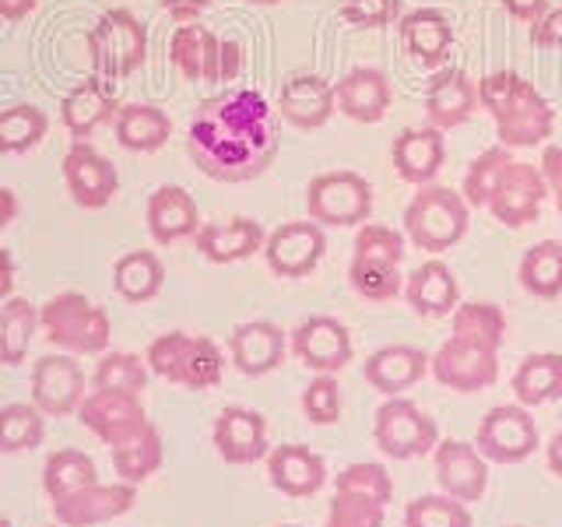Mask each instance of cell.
Masks as SVG:
<instances>
[{"mask_svg":"<svg viewBox=\"0 0 562 527\" xmlns=\"http://www.w3.org/2000/svg\"><path fill=\"white\" fill-rule=\"evenodd\" d=\"M281 148V116L257 88H225L190 116L187 155L215 183H250Z\"/></svg>","mask_w":562,"mask_h":527,"instance_id":"obj_1","label":"cell"},{"mask_svg":"<svg viewBox=\"0 0 562 527\" xmlns=\"http://www.w3.org/2000/svg\"><path fill=\"white\" fill-rule=\"evenodd\" d=\"M506 341V313L496 303H457L450 338L429 356V373L453 394H479L499 380V351Z\"/></svg>","mask_w":562,"mask_h":527,"instance_id":"obj_2","label":"cell"},{"mask_svg":"<svg viewBox=\"0 0 562 527\" xmlns=\"http://www.w3.org/2000/svg\"><path fill=\"white\" fill-rule=\"evenodd\" d=\"M479 105L496 123V137L506 148H538L555 131L552 105L517 70L485 75L479 81Z\"/></svg>","mask_w":562,"mask_h":527,"instance_id":"obj_3","label":"cell"},{"mask_svg":"<svg viewBox=\"0 0 562 527\" xmlns=\"http://www.w3.org/2000/svg\"><path fill=\"white\" fill-rule=\"evenodd\" d=\"M148 369L172 386L183 391H211L225 377V356L222 348L190 330H166L148 345Z\"/></svg>","mask_w":562,"mask_h":527,"instance_id":"obj_4","label":"cell"},{"mask_svg":"<svg viewBox=\"0 0 562 527\" xmlns=\"http://www.w3.org/2000/svg\"><path fill=\"white\" fill-rule=\"evenodd\" d=\"M401 225H404V236H408L418 250L447 254L468 236L471 204L464 201V193H457L453 187L426 183V187H418V193L408 201V208H404Z\"/></svg>","mask_w":562,"mask_h":527,"instance_id":"obj_5","label":"cell"},{"mask_svg":"<svg viewBox=\"0 0 562 527\" xmlns=\"http://www.w3.org/2000/svg\"><path fill=\"white\" fill-rule=\"evenodd\" d=\"M169 64L190 85H233L246 67V49L201 22H187L169 35Z\"/></svg>","mask_w":562,"mask_h":527,"instance_id":"obj_6","label":"cell"},{"mask_svg":"<svg viewBox=\"0 0 562 527\" xmlns=\"http://www.w3.org/2000/svg\"><path fill=\"white\" fill-rule=\"evenodd\" d=\"M43 338L67 356H102L110 345V313L81 292H57L40 306Z\"/></svg>","mask_w":562,"mask_h":527,"instance_id":"obj_7","label":"cell"},{"mask_svg":"<svg viewBox=\"0 0 562 527\" xmlns=\"http://www.w3.org/2000/svg\"><path fill=\"white\" fill-rule=\"evenodd\" d=\"M394 503V479L376 461H359L338 471L327 506V527H383Z\"/></svg>","mask_w":562,"mask_h":527,"instance_id":"obj_8","label":"cell"},{"mask_svg":"<svg viewBox=\"0 0 562 527\" xmlns=\"http://www.w3.org/2000/svg\"><path fill=\"white\" fill-rule=\"evenodd\" d=\"M88 57H92V75L105 81H123L137 75L148 60V29L127 8H110L99 14V22L85 35Z\"/></svg>","mask_w":562,"mask_h":527,"instance_id":"obj_9","label":"cell"},{"mask_svg":"<svg viewBox=\"0 0 562 527\" xmlns=\"http://www.w3.org/2000/svg\"><path fill=\"white\" fill-rule=\"evenodd\" d=\"M306 211L324 228H356L373 215V183L356 169H327L306 187Z\"/></svg>","mask_w":562,"mask_h":527,"instance_id":"obj_10","label":"cell"},{"mask_svg":"<svg viewBox=\"0 0 562 527\" xmlns=\"http://www.w3.org/2000/svg\"><path fill=\"white\" fill-rule=\"evenodd\" d=\"M78 422L92 433L102 447L113 450H127L140 439L155 436V422L148 418V408L140 394H120V391H92L85 394Z\"/></svg>","mask_w":562,"mask_h":527,"instance_id":"obj_11","label":"cell"},{"mask_svg":"<svg viewBox=\"0 0 562 527\" xmlns=\"http://www.w3.org/2000/svg\"><path fill=\"white\" fill-rule=\"evenodd\" d=\"M373 439L376 447L394 457V461H415L429 457L439 444L436 422L408 397H386L373 415Z\"/></svg>","mask_w":562,"mask_h":527,"instance_id":"obj_12","label":"cell"},{"mask_svg":"<svg viewBox=\"0 0 562 527\" xmlns=\"http://www.w3.org/2000/svg\"><path fill=\"white\" fill-rule=\"evenodd\" d=\"M538 422L524 404H496V408H488L479 422V436H474V447L482 450L488 464H520L538 450Z\"/></svg>","mask_w":562,"mask_h":527,"instance_id":"obj_13","label":"cell"},{"mask_svg":"<svg viewBox=\"0 0 562 527\" xmlns=\"http://www.w3.org/2000/svg\"><path fill=\"white\" fill-rule=\"evenodd\" d=\"M549 198V183H544V176L538 166H527V162H509L496 187H492L485 208L492 211V218L506 228H527L535 225L538 215H541V204Z\"/></svg>","mask_w":562,"mask_h":527,"instance_id":"obj_14","label":"cell"},{"mask_svg":"<svg viewBox=\"0 0 562 527\" xmlns=\"http://www.w3.org/2000/svg\"><path fill=\"white\" fill-rule=\"evenodd\" d=\"M88 394V377L78 366V356L53 351V356L35 359L32 366V404L49 418L78 415Z\"/></svg>","mask_w":562,"mask_h":527,"instance_id":"obj_15","label":"cell"},{"mask_svg":"<svg viewBox=\"0 0 562 527\" xmlns=\"http://www.w3.org/2000/svg\"><path fill=\"white\" fill-rule=\"evenodd\" d=\"M60 169H64V187L78 208L102 211L113 204L116 190H120V172L95 145H88V141H70Z\"/></svg>","mask_w":562,"mask_h":527,"instance_id":"obj_16","label":"cell"},{"mask_svg":"<svg viewBox=\"0 0 562 527\" xmlns=\"http://www.w3.org/2000/svg\"><path fill=\"white\" fill-rule=\"evenodd\" d=\"M324 254H327V233L313 218L278 225L268 233V243H263V260H268V268L278 278L313 274L321 268Z\"/></svg>","mask_w":562,"mask_h":527,"instance_id":"obj_17","label":"cell"},{"mask_svg":"<svg viewBox=\"0 0 562 527\" xmlns=\"http://www.w3.org/2000/svg\"><path fill=\"white\" fill-rule=\"evenodd\" d=\"M289 351L306 369H313V373H334V377H338L351 362V356H356L348 327L338 316H321V313L306 316V321L289 334Z\"/></svg>","mask_w":562,"mask_h":527,"instance_id":"obj_18","label":"cell"},{"mask_svg":"<svg viewBox=\"0 0 562 527\" xmlns=\"http://www.w3.org/2000/svg\"><path fill=\"white\" fill-rule=\"evenodd\" d=\"M432 471L439 492L461 500V503H479L488 492V461L474 444L464 439H439L432 450Z\"/></svg>","mask_w":562,"mask_h":527,"instance_id":"obj_19","label":"cell"},{"mask_svg":"<svg viewBox=\"0 0 562 527\" xmlns=\"http://www.w3.org/2000/svg\"><path fill=\"white\" fill-rule=\"evenodd\" d=\"M137 503V485L113 482V485H88L81 492H70L64 500H53V520L64 527H102L116 517H127Z\"/></svg>","mask_w":562,"mask_h":527,"instance_id":"obj_20","label":"cell"},{"mask_svg":"<svg viewBox=\"0 0 562 527\" xmlns=\"http://www.w3.org/2000/svg\"><path fill=\"white\" fill-rule=\"evenodd\" d=\"M479 113V81L468 78L464 67L447 64L432 70L426 85V120L436 131H457Z\"/></svg>","mask_w":562,"mask_h":527,"instance_id":"obj_21","label":"cell"},{"mask_svg":"<svg viewBox=\"0 0 562 527\" xmlns=\"http://www.w3.org/2000/svg\"><path fill=\"white\" fill-rule=\"evenodd\" d=\"M211 439H215V450L225 464H257L271 450L268 418L254 408H243V404H228L218 412Z\"/></svg>","mask_w":562,"mask_h":527,"instance_id":"obj_22","label":"cell"},{"mask_svg":"<svg viewBox=\"0 0 562 527\" xmlns=\"http://www.w3.org/2000/svg\"><path fill=\"white\" fill-rule=\"evenodd\" d=\"M278 116L295 131H321L338 113V99H334V85L321 75H292L281 85Z\"/></svg>","mask_w":562,"mask_h":527,"instance_id":"obj_23","label":"cell"},{"mask_svg":"<svg viewBox=\"0 0 562 527\" xmlns=\"http://www.w3.org/2000/svg\"><path fill=\"white\" fill-rule=\"evenodd\" d=\"M116 110H120V99H116L113 81L88 75L81 85L70 88L67 99L60 102V120L70 141H88L92 134H99L105 123L116 120Z\"/></svg>","mask_w":562,"mask_h":527,"instance_id":"obj_24","label":"cell"},{"mask_svg":"<svg viewBox=\"0 0 562 527\" xmlns=\"http://www.w3.org/2000/svg\"><path fill=\"white\" fill-rule=\"evenodd\" d=\"M268 479L289 500H310L327 485V461L306 444H281L268 450Z\"/></svg>","mask_w":562,"mask_h":527,"instance_id":"obj_25","label":"cell"},{"mask_svg":"<svg viewBox=\"0 0 562 527\" xmlns=\"http://www.w3.org/2000/svg\"><path fill=\"white\" fill-rule=\"evenodd\" d=\"M228 356L243 377H268L289 356V334L271 321H246L228 334Z\"/></svg>","mask_w":562,"mask_h":527,"instance_id":"obj_26","label":"cell"},{"mask_svg":"<svg viewBox=\"0 0 562 527\" xmlns=\"http://www.w3.org/2000/svg\"><path fill=\"white\" fill-rule=\"evenodd\" d=\"M338 113L356 123H380L394 102V85L380 67H351L348 75L334 81Z\"/></svg>","mask_w":562,"mask_h":527,"instance_id":"obj_27","label":"cell"},{"mask_svg":"<svg viewBox=\"0 0 562 527\" xmlns=\"http://www.w3.org/2000/svg\"><path fill=\"white\" fill-rule=\"evenodd\" d=\"M145 222H148V233L158 246H172V243H183V239L198 236L201 211H198V201L190 198L187 187L162 183V187L151 190L148 208H145Z\"/></svg>","mask_w":562,"mask_h":527,"instance_id":"obj_28","label":"cell"},{"mask_svg":"<svg viewBox=\"0 0 562 527\" xmlns=\"http://www.w3.org/2000/svg\"><path fill=\"white\" fill-rule=\"evenodd\" d=\"M401 43L408 49V57H415L422 67L439 70L447 67L453 57V22L439 8H415L401 18Z\"/></svg>","mask_w":562,"mask_h":527,"instance_id":"obj_29","label":"cell"},{"mask_svg":"<svg viewBox=\"0 0 562 527\" xmlns=\"http://www.w3.org/2000/svg\"><path fill=\"white\" fill-rule=\"evenodd\" d=\"M391 158H394V169L404 183H412V187L436 183L439 169H443V162H447L443 131H436V127L401 131L391 145Z\"/></svg>","mask_w":562,"mask_h":527,"instance_id":"obj_30","label":"cell"},{"mask_svg":"<svg viewBox=\"0 0 562 527\" xmlns=\"http://www.w3.org/2000/svg\"><path fill=\"white\" fill-rule=\"evenodd\" d=\"M198 254L211 264H239L263 254L268 233L257 218H228V222H201L198 236Z\"/></svg>","mask_w":562,"mask_h":527,"instance_id":"obj_31","label":"cell"},{"mask_svg":"<svg viewBox=\"0 0 562 527\" xmlns=\"http://www.w3.org/2000/svg\"><path fill=\"white\" fill-rule=\"evenodd\" d=\"M362 373L373 391L397 397L429 373V356L415 345H383L366 359Z\"/></svg>","mask_w":562,"mask_h":527,"instance_id":"obj_32","label":"cell"},{"mask_svg":"<svg viewBox=\"0 0 562 527\" xmlns=\"http://www.w3.org/2000/svg\"><path fill=\"white\" fill-rule=\"evenodd\" d=\"M404 299L408 306L426 316V321H439V316H450L461 303V285H457L453 271L447 268L443 260H426L404 278Z\"/></svg>","mask_w":562,"mask_h":527,"instance_id":"obj_33","label":"cell"},{"mask_svg":"<svg viewBox=\"0 0 562 527\" xmlns=\"http://www.w3.org/2000/svg\"><path fill=\"white\" fill-rule=\"evenodd\" d=\"M113 134L120 141V148H127L134 155H155L169 145L172 120L155 102H123L113 120Z\"/></svg>","mask_w":562,"mask_h":527,"instance_id":"obj_34","label":"cell"},{"mask_svg":"<svg viewBox=\"0 0 562 527\" xmlns=\"http://www.w3.org/2000/svg\"><path fill=\"white\" fill-rule=\"evenodd\" d=\"M514 394L524 408H538L562 397V351H531L514 373Z\"/></svg>","mask_w":562,"mask_h":527,"instance_id":"obj_35","label":"cell"},{"mask_svg":"<svg viewBox=\"0 0 562 527\" xmlns=\"http://www.w3.org/2000/svg\"><path fill=\"white\" fill-rule=\"evenodd\" d=\"M166 268L162 260L148 250H131L113 264V292L123 303H151V299L162 292Z\"/></svg>","mask_w":562,"mask_h":527,"instance_id":"obj_36","label":"cell"},{"mask_svg":"<svg viewBox=\"0 0 562 527\" xmlns=\"http://www.w3.org/2000/svg\"><path fill=\"white\" fill-rule=\"evenodd\" d=\"M35 330H40V310L22 295L4 299L0 303V366H22L29 359Z\"/></svg>","mask_w":562,"mask_h":527,"instance_id":"obj_37","label":"cell"},{"mask_svg":"<svg viewBox=\"0 0 562 527\" xmlns=\"http://www.w3.org/2000/svg\"><path fill=\"white\" fill-rule=\"evenodd\" d=\"M95 482H99V468L85 450H75V447L53 450L43 464V489L49 503L70 496V492H81Z\"/></svg>","mask_w":562,"mask_h":527,"instance_id":"obj_38","label":"cell"},{"mask_svg":"<svg viewBox=\"0 0 562 527\" xmlns=\"http://www.w3.org/2000/svg\"><path fill=\"white\" fill-rule=\"evenodd\" d=\"M517 281L535 299H559L562 295V239H541L531 250H524Z\"/></svg>","mask_w":562,"mask_h":527,"instance_id":"obj_39","label":"cell"},{"mask_svg":"<svg viewBox=\"0 0 562 527\" xmlns=\"http://www.w3.org/2000/svg\"><path fill=\"white\" fill-rule=\"evenodd\" d=\"M49 134V116L32 102H14L0 110V155H29Z\"/></svg>","mask_w":562,"mask_h":527,"instance_id":"obj_40","label":"cell"},{"mask_svg":"<svg viewBox=\"0 0 562 527\" xmlns=\"http://www.w3.org/2000/svg\"><path fill=\"white\" fill-rule=\"evenodd\" d=\"M348 285L369 303H391L404 295V271L401 264L380 257H351L348 260Z\"/></svg>","mask_w":562,"mask_h":527,"instance_id":"obj_41","label":"cell"},{"mask_svg":"<svg viewBox=\"0 0 562 527\" xmlns=\"http://www.w3.org/2000/svg\"><path fill=\"white\" fill-rule=\"evenodd\" d=\"M43 436L46 422L32 401H18L0 408V453H29L43 444Z\"/></svg>","mask_w":562,"mask_h":527,"instance_id":"obj_42","label":"cell"},{"mask_svg":"<svg viewBox=\"0 0 562 527\" xmlns=\"http://www.w3.org/2000/svg\"><path fill=\"white\" fill-rule=\"evenodd\" d=\"M148 362L134 351H105L95 366L92 391H120V394H145Z\"/></svg>","mask_w":562,"mask_h":527,"instance_id":"obj_43","label":"cell"},{"mask_svg":"<svg viewBox=\"0 0 562 527\" xmlns=\"http://www.w3.org/2000/svg\"><path fill=\"white\" fill-rule=\"evenodd\" d=\"M404 527H474V517L468 503L447 492H432L404 506Z\"/></svg>","mask_w":562,"mask_h":527,"instance_id":"obj_44","label":"cell"},{"mask_svg":"<svg viewBox=\"0 0 562 527\" xmlns=\"http://www.w3.org/2000/svg\"><path fill=\"white\" fill-rule=\"evenodd\" d=\"M509 162H514V148H506V145H492V148H485V152L474 155V162H471L468 172H464V187H461L464 201H468L471 208H485L492 187H496L499 172H503Z\"/></svg>","mask_w":562,"mask_h":527,"instance_id":"obj_45","label":"cell"},{"mask_svg":"<svg viewBox=\"0 0 562 527\" xmlns=\"http://www.w3.org/2000/svg\"><path fill=\"white\" fill-rule=\"evenodd\" d=\"M113 457V471H116V479L120 482H131V485H137V482H145V479H151V474L162 468V436H148V439H140V444H134V447H127V450H113L110 453Z\"/></svg>","mask_w":562,"mask_h":527,"instance_id":"obj_46","label":"cell"},{"mask_svg":"<svg viewBox=\"0 0 562 527\" xmlns=\"http://www.w3.org/2000/svg\"><path fill=\"white\" fill-rule=\"evenodd\" d=\"M303 415L313 426H338L341 422V386L334 373H316L303 391Z\"/></svg>","mask_w":562,"mask_h":527,"instance_id":"obj_47","label":"cell"},{"mask_svg":"<svg viewBox=\"0 0 562 527\" xmlns=\"http://www.w3.org/2000/svg\"><path fill=\"white\" fill-rule=\"evenodd\" d=\"M404 254H408V236L397 233L391 225H359L356 233V246H351V257H380L391 264H404Z\"/></svg>","mask_w":562,"mask_h":527,"instance_id":"obj_48","label":"cell"},{"mask_svg":"<svg viewBox=\"0 0 562 527\" xmlns=\"http://www.w3.org/2000/svg\"><path fill=\"white\" fill-rule=\"evenodd\" d=\"M341 18L351 29H391L404 18V0H341Z\"/></svg>","mask_w":562,"mask_h":527,"instance_id":"obj_49","label":"cell"},{"mask_svg":"<svg viewBox=\"0 0 562 527\" xmlns=\"http://www.w3.org/2000/svg\"><path fill=\"white\" fill-rule=\"evenodd\" d=\"M531 43L541 49H562V8H549L531 25Z\"/></svg>","mask_w":562,"mask_h":527,"instance_id":"obj_50","label":"cell"},{"mask_svg":"<svg viewBox=\"0 0 562 527\" xmlns=\"http://www.w3.org/2000/svg\"><path fill=\"white\" fill-rule=\"evenodd\" d=\"M541 176H544V183H549V193L555 198V208H559V215H562V145H549L541 152Z\"/></svg>","mask_w":562,"mask_h":527,"instance_id":"obj_51","label":"cell"},{"mask_svg":"<svg viewBox=\"0 0 562 527\" xmlns=\"http://www.w3.org/2000/svg\"><path fill=\"white\" fill-rule=\"evenodd\" d=\"M506 14L520 25H535L538 18L549 11V0H503Z\"/></svg>","mask_w":562,"mask_h":527,"instance_id":"obj_52","label":"cell"},{"mask_svg":"<svg viewBox=\"0 0 562 527\" xmlns=\"http://www.w3.org/2000/svg\"><path fill=\"white\" fill-rule=\"evenodd\" d=\"M162 8L176 25H187L198 22V14L211 8V0H162Z\"/></svg>","mask_w":562,"mask_h":527,"instance_id":"obj_53","label":"cell"},{"mask_svg":"<svg viewBox=\"0 0 562 527\" xmlns=\"http://www.w3.org/2000/svg\"><path fill=\"white\" fill-rule=\"evenodd\" d=\"M14 278H18L14 257H11L8 246H0V303L14 295Z\"/></svg>","mask_w":562,"mask_h":527,"instance_id":"obj_54","label":"cell"},{"mask_svg":"<svg viewBox=\"0 0 562 527\" xmlns=\"http://www.w3.org/2000/svg\"><path fill=\"white\" fill-rule=\"evenodd\" d=\"M40 0H0V18L4 22H25V18L35 11Z\"/></svg>","mask_w":562,"mask_h":527,"instance_id":"obj_55","label":"cell"},{"mask_svg":"<svg viewBox=\"0 0 562 527\" xmlns=\"http://www.w3.org/2000/svg\"><path fill=\"white\" fill-rule=\"evenodd\" d=\"M544 464L562 482V418H559V433L549 439V447H544Z\"/></svg>","mask_w":562,"mask_h":527,"instance_id":"obj_56","label":"cell"},{"mask_svg":"<svg viewBox=\"0 0 562 527\" xmlns=\"http://www.w3.org/2000/svg\"><path fill=\"white\" fill-rule=\"evenodd\" d=\"M18 218V193L0 187V228H8Z\"/></svg>","mask_w":562,"mask_h":527,"instance_id":"obj_57","label":"cell"},{"mask_svg":"<svg viewBox=\"0 0 562 527\" xmlns=\"http://www.w3.org/2000/svg\"><path fill=\"white\" fill-rule=\"evenodd\" d=\"M254 8H274V4H285V0H250Z\"/></svg>","mask_w":562,"mask_h":527,"instance_id":"obj_58","label":"cell"},{"mask_svg":"<svg viewBox=\"0 0 562 527\" xmlns=\"http://www.w3.org/2000/svg\"><path fill=\"white\" fill-rule=\"evenodd\" d=\"M0 527H11V520H8L4 514H0Z\"/></svg>","mask_w":562,"mask_h":527,"instance_id":"obj_59","label":"cell"},{"mask_svg":"<svg viewBox=\"0 0 562 527\" xmlns=\"http://www.w3.org/2000/svg\"><path fill=\"white\" fill-rule=\"evenodd\" d=\"M278 527H295V524H278Z\"/></svg>","mask_w":562,"mask_h":527,"instance_id":"obj_60","label":"cell"},{"mask_svg":"<svg viewBox=\"0 0 562 527\" xmlns=\"http://www.w3.org/2000/svg\"><path fill=\"white\" fill-rule=\"evenodd\" d=\"M53 527H64V524H53Z\"/></svg>","mask_w":562,"mask_h":527,"instance_id":"obj_61","label":"cell"},{"mask_svg":"<svg viewBox=\"0 0 562 527\" xmlns=\"http://www.w3.org/2000/svg\"><path fill=\"white\" fill-rule=\"evenodd\" d=\"M509 527H517V524H509Z\"/></svg>","mask_w":562,"mask_h":527,"instance_id":"obj_62","label":"cell"}]
</instances>
